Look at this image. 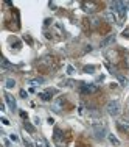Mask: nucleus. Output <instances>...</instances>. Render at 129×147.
I'll list each match as a JSON object with an SVG mask.
<instances>
[{"mask_svg": "<svg viewBox=\"0 0 129 147\" xmlns=\"http://www.w3.org/2000/svg\"><path fill=\"white\" fill-rule=\"evenodd\" d=\"M23 142H25V146H27V147H34V146H33V142H31L30 139L27 138V136H23Z\"/></svg>", "mask_w": 129, "mask_h": 147, "instance_id": "obj_28", "label": "nucleus"}, {"mask_svg": "<svg viewBox=\"0 0 129 147\" xmlns=\"http://www.w3.org/2000/svg\"><path fill=\"white\" fill-rule=\"evenodd\" d=\"M78 147H90V142L86 141L84 136H81V138L78 139Z\"/></svg>", "mask_w": 129, "mask_h": 147, "instance_id": "obj_19", "label": "nucleus"}, {"mask_svg": "<svg viewBox=\"0 0 129 147\" xmlns=\"http://www.w3.org/2000/svg\"><path fill=\"white\" fill-rule=\"evenodd\" d=\"M106 20H107V24H112V22H115V24H117V19H115V16L112 14V11H110V13H106Z\"/></svg>", "mask_w": 129, "mask_h": 147, "instance_id": "obj_21", "label": "nucleus"}, {"mask_svg": "<svg viewBox=\"0 0 129 147\" xmlns=\"http://www.w3.org/2000/svg\"><path fill=\"white\" fill-rule=\"evenodd\" d=\"M123 36H124V38H128V39H129V28H126V30L123 31Z\"/></svg>", "mask_w": 129, "mask_h": 147, "instance_id": "obj_32", "label": "nucleus"}, {"mask_svg": "<svg viewBox=\"0 0 129 147\" xmlns=\"http://www.w3.org/2000/svg\"><path fill=\"white\" fill-rule=\"evenodd\" d=\"M13 44H14V49H16V50H19V49L22 47V44H20V41H17L16 38H11V45H13Z\"/></svg>", "mask_w": 129, "mask_h": 147, "instance_id": "obj_25", "label": "nucleus"}, {"mask_svg": "<svg viewBox=\"0 0 129 147\" xmlns=\"http://www.w3.org/2000/svg\"><path fill=\"white\" fill-rule=\"evenodd\" d=\"M5 86H6V89H13V88L16 86V82H14L13 78H8V80L5 82Z\"/></svg>", "mask_w": 129, "mask_h": 147, "instance_id": "obj_20", "label": "nucleus"}, {"mask_svg": "<svg viewBox=\"0 0 129 147\" xmlns=\"http://www.w3.org/2000/svg\"><path fill=\"white\" fill-rule=\"evenodd\" d=\"M36 69L39 74H44V75L56 72L59 69V58L55 57V55H44V57L37 61Z\"/></svg>", "mask_w": 129, "mask_h": 147, "instance_id": "obj_2", "label": "nucleus"}, {"mask_svg": "<svg viewBox=\"0 0 129 147\" xmlns=\"http://www.w3.org/2000/svg\"><path fill=\"white\" fill-rule=\"evenodd\" d=\"M23 127H25L30 133H34V127H33V125H30L28 122H23Z\"/></svg>", "mask_w": 129, "mask_h": 147, "instance_id": "obj_26", "label": "nucleus"}, {"mask_svg": "<svg viewBox=\"0 0 129 147\" xmlns=\"http://www.w3.org/2000/svg\"><path fill=\"white\" fill-rule=\"evenodd\" d=\"M44 83V78L42 77H39V78H31V80H28V85H31V86H39V85H42Z\"/></svg>", "mask_w": 129, "mask_h": 147, "instance_id": "obj_18", "label": "nucleus"}, {"mask_svg": "<svg viewBox=\"0 0 129 147\" xmlns=\"http://www.w3.org/2000/svg\"><path fill=\"white\" fill-rule=\"evenodd\" d=\"M20 116H22L23 119H27V113H25V111H22V113H20Z\"/></svg>", "mask_w": 129, "mask_h": 147, "instance_id": "obj_35", "label": "nucleus"}, {"mask_svg": "<svg viewBox=\"0 0 129 147\" xmlns=\"http://www.w3.org/2000/svg\"><path fill=\"white\" fill-rule=\"evenodd\" d=\"M79 92H81V96H84V97H90V96H93V94L100 92V88L96 85H90V83H81Z\"/></svg>", "mask_w": 129, "mask_h": 147, "instance_id": "obj_11", "label": "nucleus"}, {"mask_svg": "<svg viewBox=\"0 0 129 147\" xmlns=\"http://www.w3.org/2000/svg\"><path fill=\"white\" fill-rule=\"evenodd\" d=\"M107 138H109V141H110V144H114V146H120V141H118L117 138H115L114 135H107Z\"/></svg>", "mask_w": 129, "mask_h": 147, "instance_id": "obj_24", "label": "nucleus"}, {"mask_svg": "<svg viewBox=\"0 0 129 147\" xmlns=\"http://www.w3.org/2000/svg\"><path fill=\"white\" fill-rule=\"evenodd\" d=\"M90 27H92V31H96L100 34H107L110 31V25L100 17H90Z\"/></svg>", "mask_w": 129, "mask_h": 147, "instance_id": "obj_8", "label": "nucleus"}, {"mask_svg": "<svg viewBox=\"0 0 129 147\" xmlns=\"http://www.w3.org/2000/svg\"><path fill=\"white\" fill-rule=\"evenodd\" d=\"M5 27L13 31H17L20 28V24H19V11L16 8H11L9 13L5 17Z\"/></svg>", "mask_w": 129, "mask_h": 147, "instance_id": "obj_6", "label": "nucleus"}, {"mask_svg": "<svg viewBox=\"0 0 129 147\" xmlns=\"http://www.w3.org/2000/svg\"><path fill=\"white\" fill-rule=\"evenodd\" d=\"M20 96H22V97H23V99H25V97H27V92H25V91H23V89H22V91H20Z\"/></svg>", "mask_w": 129, "mask_h": 147, "instance_id": "obj_34", "label": "nucleus"}, {"mask_svg": "<svg viewBox=\"0 0 129 147\" xmlns=\"http://www.w3.org/2000/svg\"><path fill=\"white\" fill-rule=\"evenodd\" d=\"M126 107H128V110H129V102H128V105H126Z\"/></svg>", "mask_w": 129, "mask_h": 147, "instance_id": "obj_36", "label": "nucleus"}, {"mask_svg": "<svg viewBox=\"0 0 129 147\" xmlns=\"http://www.w3.org/2000/svg\"><path fill=\"white\" fill-rule=\"evenodd\" d=\"M36 147H45V141L44 139H39V141L36 142Z\"/></svg>", "mask_w": 129, "mask_h": 147, "instance_id": "obj_30", "label": "nucleus"}, {"mask_svg": "<svg viewBox=\"0 0 129 147\" xmlns=\"http://www.w3.org/2000/svg\"><path fill=\"white\" fill-rule=\"evenodd\" d=\"M73 139V135H72V130H62V128L56 127L53 131V141L58 147H67L68 144L72 142Z\"/></svg>", "mask_w": 129, "mask_h": 147, "instance_id": "obj_4", "label": "nucleus"}, {"mask_svg": "<svg viewBox=\"0 0 129 147\" xmlns=\"http://www.w3.org/2000/svg\"><path fill=\"white\" fill-rule=\"evenodd\" d=\"M106 110H107V114H109V116H118V114H120V103L112 100V102L107 103Z\"/></svg>", "mask_w": 129, "mask_h": 147, "instance_id": "obj_13", "label": "nucleus"}, {"mask_svg": "<svg viewBox=\"0 0 129 147\" xmlns=\"http://www.w3.org/2000/svg\"><path fill=\"white\" fill-rule=\"evenodd\" d=\"M81 9L87 14H93L98 13L101 9H104V3L103 2H96V0H84L81 2Z\"/></svg>", "mask_w": 129, "mask_h": 147, "instance_id": "obj_9", "label": "nucleus"}, {"mask_svg": "<svg viewBox=\"0 0 129 147\" xmlns=\"http://www.w3.org/2000/svg\"><path fill=\"white\" fill-rule=\"evenodd\" d=\"M95 66H86V67H84V72H87V74H92L93 71H95Z\"/></svg>", "mask_w": 129, "mask_h": 147, "instance_id": "obj_27", "label": "nucleus"}, {"mask_svg": "<svg viewBox=\"0 0 129 147\" xmlns=\"http://www.w3.org/2000/svg\"><path fill=\"white\" fill-rule=\"evenodd\" d=\"M67 74H73V67H72V66H68V67H67Z\"/></svg>", "mask_w": 129, "mask_h": 147, "instance_id": "obj_33", "label": "nucleus"}, {"mask_svg": "<svg viewBox=\"0 0 129 147\" xmlns=\"http://www.w3.org/2000/svg\"><path fill=\"white\" fill-rule=\"evenodd\" d=\"M129 8V0L128 2H112L110 3V9H112V14L117 19V24H123L124 17H126V9Z\"/></svg>", "mask_w": 129, "mask_h": 147, "instance_id": "obj_5", "label": "nucleus"}, {"mask_svg": "<svg viewBox=\"0 0 129 147\" xmlns=\"http://www.w3.org/2000/svg\"><path fill=\"white\" fill-rule=\"evenodd\" d=\"M117 78H118V82H120L123 86H126V85H128V78H126L124 75H120V74H117Z\"/></svg>", "mask_w": 129, "mask_h": 147, "instance_id": "obj_22", "label": "nucleus"}, {"mask_svg": "<svg viewBox=\"0 0 129 147\" xmlns=\"http://www.w3.org/2000/svg\"><path fill=\"white\" fill-rule=\"evenodd\" d=\"M82 30H84L86 34L92 33V27H90V19L89 17H84V19H82Z\"/></svg>", "mask_w": 129, "mask_h": 147, "instance_id": "obj_16", "label": "nucleus"}, {"mask_svg": "<svg viewBox=\"0 0 129 147\" xmlns=\"http://www.w3.org/2000/svg\"><path fill=\"white\" fill-rule=\"evenodd\" d=\"M106 58L109 63H112L115 66L114 71H124L129 69V52H126L124 49L120 47H112L110 50L106 52Z\"/></svg>", "mask_w": 129, "mask_h": 147, "instance_id": "obj_1", "label": "nucleus"}, {"mask_svg": "<svg viewBox=\"0 0 129 147\" xmlns=\"http://www.w3.org/2000/svg\"><path fill=\"white\" fill-rule=\"evenodd\" d=\"M92 133H93V136H95L98 141H101V139H104L106 138V125L103 124V122H93L92 124Z\"/></svg>", "mask_w": 129, "mask_h": 147, "instance_id": "obj_10", "label": "nucleus"}, {"mask_svg": "<svg viewBox=\"0 0 129 147\" xmlns=\"http://www.w3.org/2000/svg\"><path fill=\"white\" fill-rule=\"evenodd\" d=\"M117 128L129 138V117H120L117 121Z\"/></svg>", "mask_w": 129, "mask_h": 147, "instance_id": "obj_12", "label": "nucleus"}, {"mask_svg": "<svg viewBox=\"0 0 129 147\" xmlns=\"http://www.w3.org/2000/svg\"><path fill=\"white\" fill-rule=\"evenodd\" d=\"M2 124H3V125H9V121H8L6 117H2Z\"/></svg>", "mask_w": 129, "mask_h": 147, "instance_id": "obj_31", "label": "nucleus"}, {"mask_svg": "<svg viewBox=\"0 0 129 147\" xmlns=\"http://www.w3.org/2000/svg\"><path fill=\"white\" fill-rule=\"evenodd\" d=\"M55 92H56L55 89H47V91H44V92H41L39 97L44 100V102H48V100H51V97H53Z\"/></svg>", "mask_w": 129, "mask_h": 147, "instance_id": "obj_15", "label": "nucleus"}, {"mask_svg": "<svg viewBox=\"0 0 129 147\" xmlns=\"http://www.w3.org/2000/svg\"><path fill=\"white\" fill-rule=\"evenodd\" d=\"M114 42H115V34H109L106 39L101 41V47H107V45H110V44H114Z\"/></svg>", "mask_w": 129, "mask_h": 147, "instance_id": "obj_17", "label": "nucleus"}, {"mask_svg": "<svg viewBox=\"0 0 129 147\" xmlns=\"http://www.w3.org/2000/svg\"><path fill=\"white\" fill-rule=\"evenodd\" d=\"M23 39H25V41H27V42H28L30 45L33 44V39H31V36H30V34H25V36H23Z\"/></svg>", "mask_w": 129, "mask_h": 147, "instance_id": "obj_29", "label": "nucleus"}, {"mask_svg": "<svg viewBox=\"0 0 129 147\" xmlns=\"http://www.w3.org/2000/svg\"><path fill=\"white\" fill-rule=\"evenodd\" d=\"M73 110V103L67 99L65 96L56 97L53 100V111L55 113H62V111H72Z\"/></svg>", "mask_w": 129, "mask_h": 147, "instance_id": "obj_7", "label": "nucleus"}, {"mask_svg": "<svg viewBox=\"0 0 129 147\" xmlns=\"http://www.w3.org/2000/svg\"><path fill=\"white\" fill-rule=\"evenodd\" d=\"M5 100H6V103H8V107H9V110H11V111H16L17 110L16 99L11 96V94H5Z\"/></svg>", "mask_w": 129, "mask_h": 147, "instance_id": "obj_14", "label": "nucleus"}, {"mask_svg": "<svg viewBox=\"0 0 129 147\" xmlns=\"http://www.w3.org/2000/svg\"><path fill=\"white\" fill-rule=\"evenodd\" d=\"M2 69L3 71H6V69H13V66L8 63V59H5V58L2 59Z\"/></svg>", "mask_w": 129, "mask_h": 147, "instance_id": "obj_23", "label": "nucleus"}, {"mask_svg": "<svg viewBox=\"0 0 129 147\" xmlns=\"http://www.w3.org/2000/svg\"><path fill=\"white\" fill-rule=\"evenodd\" d=\"M45 38L51 41H61L64 39V28L61 24L53 22L51 19H45Z\"/></svg>", "mask_w": 129, "mask_h": 147, "instance_id": "obj_3", "label": "nucleus"}]
</instances>
